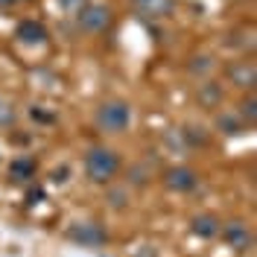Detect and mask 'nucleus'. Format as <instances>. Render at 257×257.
<instances>
[{
	"label": "nucleus",
	"mask_w": 257,
	"mask_h": 257,
	"mask_svg": "<svg viewBox=\"0 0 257 257\" xmlns=\"http://www.w3.org/2000/svg\"><path fill=\"white\" fill-rule=\"evenodd\" d=\"M85 173L96 184H108L117 173H120V158L108 146H91L85 155Z\"/></svg>",
	"instance_id": "obj_1"
},
{
	"label": "nucleus",
	"mask_w": 257,
	"mask_h": 257,
	"mask_svg": "<svg viewBox=\"0 0 257 257\" xmlns=\"http://www.w3.org/2000/svg\"><path fill=\"white\" fill-rule=\"evenodd\" d=\"M96 128L99 132H108V135H120L126 132L128 123H132V105L123 102V99H108L96 108Z\"/></svg>",
	"instance_id": "obj_2"
},
{
	"label": "nucleus",
	"mask_w": 257,
	"mask_h": 257,
	"mask_svg": "<svg viewBox=\"0 0 257 257\" xmlns=\"http://www.w3.org/2000/svg\"><path fill=\"white\" fill-rule=\"evenodd\" d=\"M79 27L85 32H102L111 27V9L94 3V6H82L79 9Z\"/></svg>",
	"instance_id": "obj_3"
},
{
	"label": "nucleus",
	"mask_w": 257,
	"mask_h": 257,
	"mask_svg": "<svg viewBox=\"0 0 257 257\" xmlns=\"http://www.w3.org/2000/svg\"><path fill=\"white\" fill-rule=\"evenodd\" d=\"M164 181H167V187L176 193H187L193 190L196 184H199V176L193 173L190 167H176V170H170L167 176H164Z\"/></svg>",
	"instance_id": "obj_4"
},
{
	"label": "nucleus",
	"mask_w": 257,
	"mask_h": 257,
	"mask_svg": "<svg viewBox=\"0 0 257 257\" xmlns=\"http://www.w3.org/2000/svg\"><path fill=\"white\" fill-rule=\"evenodd\" d=\"M219 231H222V237L228 240V245H234L237 251H242V248H248V245H251V231H248V228H245L240 219H234V222L222 225Z\"/></svg>",
	"instance_id": "obj_5"
},
{
	"label": "nucleus",
	"mask_w": 257,
	"mask_h": 257,
	"mask_svg": "<svg viewBox=\"0 0 257 257\" xmlns=\"http://www.w3.org/2000/svg\"><path fill=\"white\" fill-rule=\"evenodd\" d=\"M18 41L21 44H44L47 41V30L41 27V24H35V21H24V24H18Z\"/></svg>",
	"instance_id": "obj_6"
},
{
	"label": "nucleus",
	"mask_w": 257,
	"mask_h": 257,
	"mask_svg": "<svg viewBox=\"0 0 257 257\" xmlns=\"http://www.w3.org/2000/svg\"><path fill=\"white\" fill-rule=\"evenodd\" d=\"M135 6L152 18H167V15H173L176 0H135Z\"/></svg>",
	"instance_id": "obj_7"
},
{
	"label": "nucleus",
	"mask_w": 257,
	"mask_h": 257,
	"mask_svg": "<svg viewBox=\"0 0 257 257\" xmlns=\"http://www.w3.org/2000/svg\"><path fill=\"white\" fill-rule=\"evenodd\" d=\"M228 76H231V82L234 85H240V88H251L254 85V64L248 62H237L228 67Z\"/></svg>",
	"instance_id": "obj_8"
},
{
	"label": "nucleus",
	"mask_w": 257,
	"mask_h": 257,
	"mask_svg": "<svg viewBox=\"0 0 257 257\" xmlns=\"http://www.w3.org/2000/svg\"><path fill=\"white\" fill-rule=\"evenodd\" d=\"M219 228H222V222H219L216 216H210V213H205V216H196V219H193V231H196L199 237H205V240L216 237V234H219Z\"/></svg>",
	"instance_id": "obj_9"
},
{
	"label": "nucleus",
	"mask_w": 257,
	"mask_h": 257,
	"mask_svg": "<svg viewBox=\"0 0 257 257\" xmlns=\"http://www.w3.org/2000/svg\"><path fill=\"white\" fill-rule=\"evenodd\" d=\"M219 99H222V88H219L216 82H205V85L199 88V102H202L205 108L219 105Z\"/></svg>",
	"instance_id": "obj_10"
},
{
	"label": "nucleus",
	"mask_w": 257,
	"mask_h": 257,
	"mask_svg": "<svg viewBox=\"0 0 257 257\" xmlns=\"http://www.w3.org/2000/svg\"><path fill=\"white\" fill-rule=\"evenodd\" d=\"M9 173H12V178H15V181H27L30 176H35V161H30V158H18V161H12Z\"/></svg>",
	"instance_id": "obj_11"
},
{
	"label": "nucleus",
	"mask_w": 257,
	"mask_h": 257,
	"mask_svg": "<svg viewBox=\"0 0 257 257\" xmlns=\"http://www.w3.org/2000/svg\"><path fill=\"white\" fill-rule=\"evenodd\" d=\"M219 128H222V132H228V135H240L245 126H242L237 117H228V114H222V117H219Z\"/></svg>",
	"instance_id": "obj_12"
},
{
	"label": "nucleus",
	"mask_w": 257,
	"mask_h": 257,
	"mask_svg": "<svg viewBox=\"0 0 257 257\" xmlns=\"http://www.w3.org/2000/svg\"><path fill=\"white\" fill-rule=\"evenodd\" d=\"M79 240L96 245V242H102V231H99V228H94V225H85V228L79 231Z\"/></svg>",
	"instance_id": "obj_13"
},
{
	"label": "nucleus",
	"mask_w": 257,
	"mask_h": 257,
	"mask_svg": "<svg viewBox=\"0 0 257 257\" xmlns=\"http://www.w3.org/2000/svg\"><path fill=\"white\" fill-rule=\"evenodd\" d=\"M15 123V111L6 99H0V126H12Z\"/></svg>",
	"instance_id": "obj_14"
},
{
	"label": "nucleus",
	"mask_w": 257,
	"mask_h": 257,
	"mask_svg": "<svg viewBox=\"0 0 257 257\" xmlns=\"http://www.w3.org/2000/svg\"><path fill=\"white\" fill-rule=\"evenodd\" d=\"M56 6L64 9V12H79L82 6H85V0H56Z\"/></svg>",
	"instance_id": "obj_15"
},
{
	"label": "nucleus",
	"mask_w": 257,
	"mask_h": 257,
	"mask_svg": "<svg viewBox=\"0 0 257 257\" xmlns=\"http://www.w3.org/2000/svg\"><path fill=\"white\" fill-rule=\"evenodd\" d=\"M242 117H248V126L254 123V117H257V108H254V99H248V102H242V108H240Z\"/></svg>",
	"instance_id": "obj_16"
},
{
	"label": "nucleus",
	"mask_w": 257,
	"mask_h": 257,
	"mask_svg": "<svg viewBox=\"0 0 257 257\" xmlns=\"http://www.w3.org/2000/svg\"><path fill=\"white\" fill-rule=\"evenodd\" d=\"M0 3H12V0H0Z\"/></svg>",
	"instance_id": "obj_17"
}]
</instances>
